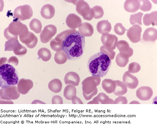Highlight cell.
I'll list each match as a JSON object with an SVG mask.
<instances>
[{
    "mask_svg": "<svg viewBox=\"0 0 157 124\" xmlns=\"http://www.w3.org/2000/svg\"><path fill=\"white\" fill-rule=\"evenodd\" d=\"M26 25L17 20L10 24L8 27L5 29L4 34L6 39L9 40L18 39V36L23 37L29 32Z\"/></svg>",
    "mask_w": 157,
    "mask_h": 124,
    "instance_id": "277c9868",
    "label": "cell"
},
{
    "mask_svg": "<svg viewBox=\"0 0 157 124\" xmlns=\"http://www.w3.org/2000/svg\"><path fill=\"white\" fill-rule=\"evenodd\" d=\"M94 13V18L95 19H99L102 17L104 15L103 9L99 6H96L92 8Z\"/></svg>",
    "mask_w": 157,
    "mask_h": 124,
    "instance_id": "ab89813d",
    "label": "cell"
},
{
    "mask_svg": "<svg viewBox=\"0 0 157 124\" xmlns=\"http://www.w3.org/2000/svg\"><path fill=\"white\" fill-rule=\"evenodd\" d=\"M123 82L127 88L134 89L138 86L139 81L136 76L131 73L128 71L125 72L123 76Z\"/></svg>",
    "mask_w": 157,
    "mask_h": 124,
    "instance_id": "4fadbf2b",
    "label": "cell"
},
{
    "mask_svg": "<svg viewBox=\"0 0 157 124\" xmlns=\"http://www.w3.org/2000/svg\"><path fill=\"white\" fill-rule=\"evenodd\" d=\"M142 31V27L140 25H133L127 31V36L131 42L138 43L141 40Z\"/></svg>",
    "mask_w": 157,
    "mask_h": 124,
    "instance_id": "30bf717a",
    "label": "cell"
},
{
    "mask_svg": "<svg viewBox=\"0 0 157 124\" xmlns=\"http://www.w3.org/2000/svg\"><path fill=\"white\" fill-rule=\"evenodd\" d=\"M139 9L143 12L150 11L152 8V4L149 1H139Z\"/></svg>",
    "mask_w": 157,
    "mask_h": 124,
    "instance_id": "74e56055",
    "label": "cell"
},
{
    "mask_svg": "<svg viewBox=\"0 0 157 124\" xmlns=\"http://www.w3.org/2000/svg\"><path fill=\"white\" fill-rule=\"evenodd\" d=\"M117 47L120 52L125 53L128 55L129 58L132 56L133 49L129 46L128 43L127 41L121 40L117 41Z\"/></svg>",
    "mask_w": 157,
    "mask_h": 124,
    "instance_id": "d6986e66",
    "label": "cell"
},
{
    "mask_svg": "<svg viewBox=\"0 0 157 124\" xmlns=\"http://www.w3.org/2000/svg\"><path fill=\"white\" fill-rule=\"evenodd\" d=\"M141 70L140 64L136 62H132L129 65L128 71L131 73L135 74L139 72Z\"/></svg>",
    "mask_w": 157,
    "mask_h": 124,
    "instance_id": "60d3db41",
    "label": "cell"
},
{
    "mask_svg": "<svg viewBox=\"0 0 157 124\" xmlns=\"http://www.w3.org/2000/svg\"><path fill=\"white\" fill-rule=\"evenodd\" d=\"M98 92V89L97 88L94 92L89 94H86L85 93H83V94L84 97L85 98V99L86 100H87V101H89V100H91L94 96L97 95Z\"/></svg>",
    "mask_w": 157,
    "mask_h": 124,
    "instance_id": "bcb514c9",
    "label": "cell"
},
{
    "mask_svg": "<svg viewBox=\"0 0 157 124\" xmlns=\"http://www.w3.org/2000/svg\"><path fill=\"white\" fill-rule=\"evenodd\" d=\"M140 104V102H139L138 101H133L132 102H131L130 103H129V104Z\"/></svg>",
    "mask_w": 157,
    "mask_h": 124,
    "instance_id": "f907efd6",
    "label": "cell"
},
{
    "mask_svg": "<svg viewBox=\"0 0 157 124\" xmlns=\"http://www.w3.org/2000/svg\"><path fill=\"white\" fill-rule=\"evenodd\" d=\"M19 60L16 57L13 56L10 57L7 61L8 64L15 66H17L19 64Z\"/></svg>",
    "mask_w": 157,
    "mask_h": 124,
    "instance_id": "f6af8a7d",
    "label": "cell"
},
{
    "mask_svg": "<svg viewBox=\"0 0 157 124\" xmlns=\"http://www.w3.org/2000/svg\"><path fill=\"white\" fill-rule=\"evenodd\" d=\"M52 104H63V100L59 96H55L52 98Z\"/></svg>",
    "mask_w": 157,
    "mask_h": 124,
    "instance_id": "ee69618b",
    "label": "cell"
},
{
    "mask_svg": "<svg viewBox=\"0 0 157 124\" xmlns=\"http://www.w3.org/2000/svg\"><path fill=\"white\" fill-rule=\"evenodd\" d=\"M64 82L66 85H72L75 86L79 85L80 78L78 74L74 72H68L64 77Z\"/></svg>",
    "mask_w": 157,
    "mask_h": 124,
    "instance_id": "e0dca14e",
    "label": "cell"
},
{
    "mask_svg": "<svg viewBox=\"0 0 157 124\" xmlns=\"http://www.w3.org/2000/svg\"><path fill=\"white\" fill-rule=\"evenodd\" d=\"M13 51L15 55L21 57L24 56L26 54L27 50L25 47L23 46L20 43L14 47Z\"/></svg>",
    "mask_w": 157,
    "mask_h": 124,
    "instance_id": "8d00e7d4",
    "label": "cell"
},
{
    "mask_svg": "<svg viewBox=\"0 0 157 124\" xmlns=\"http://www.w3.org/2000/svg\"><path fill=\"white\" fill-rule=\"evenodd\" d=\"M78 32L84 37L91 36L94 32V27L89 23H82L78 27Z\"/></svg>",
    "mask_w": 157,
    "mask_h": 124,
    "instance_id": "ffe728a7",
    "label": "cell"
},
{
    "mask_svg": "<svg viewBox=\"0 0 157 124\" xmlns=\"http://www.w3.org/2000/svg\"><path fill=\"white\" fill-rule=\"evenodd\" d=\"M71 101L73 104H83V102L77 96H74L72 98Z\"/></svg>",
    "mask_w": 157,
    "mask_h": 124,
    "instance_id": "7dc6e473",
    "label": "cell"
},
{
    "mask_svg": "<svg viewBox=\"0 0 157 124\" xmlns=\"http://www.w3.org/2000/svg\"><path fill=\"white\" fill-rule=\"evenodd\" d=\"M20 93L17 90V87L15 85L1 88L0 90L1 104H13L12 100H16L20 97Z\"/></svg>",
    "mask_w": 157,
    "mask_h": 124,
    "instance_id": "5b68a950",
    "label": "cell"
},
{
    "mask_svg": "<svg viewBox=\"0 0 157 124\" xmlns=\"http://www.w3.org/2000/svg\"><path fill=\"white\" fill-rule=\"evenodd\" d=\"M68 60L67 55L64 51L61 50L56 52L54 55V60L59 65L63 64Z\"/></svg>",
    "mask_w": 157,
    "mask_h": 124,
    "instance_id": "4dcf8cb0",
    "label": "cell"
},
{
    "mask_svg": "<svg viewBox=\"0 0 157 124\" xmlns=\"http://www.w3.org/2000/svg\"><path fill=\"white\" fill-rule=\"evenodd\" d=\"M32 104H46L44 102L40 101L39 100H35L31 103Z\"/></svg>",
    "mask_w": 157,
    "mask_h": 124,
    "instance_id": "c3c4849f",
    "label": "cell"
},
{
    "mask_svg": "<svg viewBox=\"0 0 157 124\" xmlns=\"http://www.w3.org/2000/svg\"><path fill=\"white\" fill-rule=\"evenodd\" d=\"M87 104H99V103L98 101H96V100H93L92 101L88 102Z\"/></svg>",
    "mask_w": 157,
    "mask_h": 124,
    "instance_id": "681fc988",
    "label": "cell"
},
{
    "mask_svg": "<svg viewBox=\"0 0 157 124\" xmlns=\"http://www.w3.org/2000/svg\"><path fill=\"white\" fill-rule=\"evenodd\" d=\"M101 40L103 46L113 50H115L118 41L117 37L116 35L109 33H104L102 35Z\"/></svg>",
    "mask_w": 157,
    "mask_h": 124,
    "instance_id": "7c38bea8",
    "label": "cell"
},
{
    "mask_svg": "<svg viewBox=\"0 0 157 124\" xmlns=\"http://www.w3.org/2000/svg\"><path fill=\"white\" fill-rule=\"evenodd\" d=\"M114 31L117 34L122 36L125 33L126 29L123 26L122 24L117 23L114 27Z\"/></svg>",
    "mask_w": 157,
    "mask_h": 124,
    "instance_id": "b9f144b4",
    "label": "cell"
},
{
    "mask_svg": "<svg viewBox=\"0 0 157 124\" xmlns=\"http://www.w3.org/2000/svg\"><path fill=\"white\" fill-rule=\"evenodd\" d=\"M143 22L146 26L157 25V11H153L145 14L143 17Z\"/></svg>",
    "mask_w": 157,
    "mask_h": 124,
    "instance_id": "7402d4cb",
    "label": "cell"
},
{
    "mask_svg": "<svg viewBox=\"0 0 157 124\" xmlns=\"http://www.w3.org/2000/svg\"><path fill=\"white\" fill-rule=\"evenodd\" d=\"M66 22L67 25L70 28L73 29L79 27L82 24V21L81 18L77 15L71 13L67 17Z\"/></svg>",
    "mask_w": 157,
    "mask_h": 124,
    "instance_id": "2e32d148",
    "label": "cell"
},
{
    "mask_svg": "<svg viewBox=\"0 0 157 124\" xmlns=\"http://www.w3.org/2000/svg\"><path fill=\"white\" fill-rule=\"evenodd\" d=\"M70 1L76 5V11L79 14L86 20H92L94 17V13L93 9L90 8L89 4L84 1Z\"/></svg>",
    "mask_w": 157,
    "mask_h": 124,
    "instance_id": "8992f818",
    "label": "cell"
},
{
    "mask_svg": "<svg viewBox=\"0 0 157 124\" xmlns=\"http://www.w3.org/2000/svg\"><path fill=\"white\" fill-rule=\"evenodd\" d=\"M128 100L125 96H121L116 98L114 104H128Z\"/></svg>",
    "mask_w": 157,
    "mask_h": 124,
    "instance_id": "7bdbcfd3",
    "label": "cell"
},
{
    "mask_svg": "<svg viewBox=\"0 0 157 124\" xmlns=\"http://www.w3.org/2000/svg\"><path fill=\"white\" fill-rule=\"evenodd\" d=\"M116 85V88L113 92L115 95L121 96L124 95L128 92V88L123 82L119 80H114Z\"/></svg>",
    "mask_w": 157,
    "mask_h": 124,
    "instance_id": "d4e9b609",
    "label": "cell"
},
{
    "mask_svg": "<svg viewBox=\"0 0 157 124\" xmlns=\"http://www.w3.org/2000/svg\"><path fill=\"white\" fill-rule=\"evenodd\" d=\"M29 26L31 30L36 33H40L42 31V23L38 19L34 18L29 23Z\"/></svg>",
    "mask_w": 157,
    "mask_h": 124,
    "instance_id": "836d02e7",
    "label": "cell"
},
{
    "mask_svg": "<svg viewBox=\"0 0 157 124\" xmlns=\"http://www.w3.org/2000/svg\"><path fill=\"white\" fill-rule=\"evenodd\" d=\"M111 63V60L107 55L99 52L90 56L87 66L92 76L102 78L108 73Z\"/></svg>",
    "mask_w": 157,
    "mask_h": 124,
    "instance_id": "7a4b0ae2",
    "label": "cell"
},
{
    "mask_svg": "<svg viewBox=\"0 0 157 124\" xmlns=\"http://www.w3.org/2000/svg\"><path fill=\"white\" fill-rule=\"evenodd\" d=\"M57 31V29L55 25L52 24L46 25L44 27L40 35L41 42L44 44L48 43L52 37L56 35Z\"/></svg>",
    "mask_w": 157,
    "mask_h": 124,
    "instance_id": "9c48e42d",
    "label": "cell"
},
{
    "mask_svg": "<svg viewBox=\"0 0 157 124\" xmlns=\"http://www.w3.org/2000/svg\"><path fill=\"white\" fill-rule=\"evenodd\" d=\"M143 39L145 41L154 42L157 39V30L153 27L147 28L143 35Z\"/></svg>",
    "mask_w": 157,
    "mask_h": 124,
    "instance_id": "44dd1931",
    "label": "cell"
},
{
    "mask_svg": "<svg viewBox=\"0 0 157 124\" xmlns=\"http://www.w3.org/2000/svg\"><path fill=\"white\" fill-rule=\"evenodd\" d=\"M50 46L51 48L54 51L58 52L61 51L63 48V40L61 39L56 36V38L51 41Z\"/></svg>",
    "mask_w": 157,
    "mask_h": 124,
    "instance_id": "d6a6232c",
    "label": "cell"
},
{
    "mask_svg": "<svg viewBox=\"0 0 157 124\" xmlns=\"http://www.w3.org/2000/svg\"><path fill=\"white\" fill-rule=\"evenodd\" d=\"M93 100H96L101 104H114V102L113 100L104 92H100Z\"/></svg>",
    "mask_w": 157,
    "mask_h": 124,
    "instance_id": "f546056e",
    "label": "cell"
},
{
    "mask_svg": "<svg viewBox=\"0 0 157 124\" xmlns=\"http://www.w3.org/2000/svg\"><path fill=\"white\" fill-rule=\"evenodd\" d=\"M102 87L107 93L110 94L115 91L116 85L114 81L110 79H105L101 83Z\"/></svg>",
    "mask_w": 157,
    "mask_h": 124,
    "instance_id": "484cf974",
    "label": "cell"
},
{
    "mask_svg": "<svg viewBox=\"0 0 157 124\" xmlns=\"http://www.w3.org/2000/svg\"><path fill=\"white\" fill-rule=\"evenodd\" d=\"M124 9L128 13L136 12L139 9V1L136 0H128L125 2L124 5Z\"/></svg>",
    "mask_w": 157,
    "mask_h": 124,
    "instance_id": "cb8c5ba5",
    "label": "cell"
},
{
    "mask_svg": "<svg viewBox=\"0 0 157 124\" xmlns=\"http://www.w3.org/2000/svg\"><path fill=\"white\" fill-rule=\"evenodd\" d=\"M143 15V13L141 12H139L137 13L130 15L129 18V21L131 25H134L135 24H139L142 25V18Z\"/></svg>",
    "mask_w": 157,
    "mask_h": 124,
    "instance_id": "e575fe53",
    "label": "cell"
},
{
    "mask_svg": "<svg viewBox=\"0 0 157 124\" xmlns=\"http://www.w3.org/2000/svg\"><path fill=\"white\" fill-rule=\"evenodd\" d=\"M33 11L30 6L25 5L19 6L16 8L13 12L15 18L21 21L30 19L33 16Z\"/></svg>",
    "mask_w": 157,
    "mask_h": 124,
    "instance_id": "ba28073f",
    "label": "cell"
},
{
    "mask_svg": "<svg viewBox=\"0 0 157 124\" xmlns=\"http://www.w3.org/2000/svg\"><path fill=\"white\" fill-rule=\"evenodd\" d=\"M100 52L107 55L111 60H113L115 58L116 54L115 52L109 47L103 45L100 48Z\"/></svg>",
    "mask_w": 157,
    "mask_h": 124,
    "instance_id": "f35d334b",
    "label": "cell"
},
{
    "mask_svg": "<svg viewBox=\"0 0 157 124\" xmlns=\"http://www.w3.org/2000/svg\"><path fill=\"white\" fill-rule=\"evenodd\" d=\"M62 83L59 79H54L51 80L48 84V88L51 92L55 93H58L62 90Z\"/></svg>",
    "mask_w": 157,
    "mask_h": 124,
    "instance_id": "4316f807",
    "label": "cell"
},
{
    "mask_svg": "<svg viewBox=\"0 0 157 124\" xmlns=\"http://www.w3.org/2000/svg\"><path fill=\"white\" fill-rule=\"evenodd\" d=\"M38 55L39 58L44 62H48L52 58L51 51L46 48H41L38 50Z\"/></svg>",
    "mask_w": 157,
    "mask_h": 124,
    "instance_id": "1f68e13d",
    "label": "cell"
},
{
    "mask_svg": "<svg viewBox=\"0 0 157 124\" xmlns=\"http://www.w3.org/2000/svg\"><path fill=\"white\" fill-rule=\"evenodd\" d=\"M77 90L75 86L72 85H67L65 88L63 96L66 100L70 101L74 96H76Z\"/></svg>",
    "mask_w": 157,
    "mask_h": 124,
    "instance_id": "f1b7e54d",
    "label": "cell"
},
{
    "mask_svg": "<svg viewBox=\"0 0 157 124\" xmlns=\"http://www.w3.org/2000/svg\"><path fill=\"white\" fill-rule=\"evenodd\" d=\"M40 14L42 17L45 19H50L54 16L55 7L50 4H46L43 6L41 9Z\"/></svg>",
    "mask_w": 157,
    "mask_h": 124,
    "instance_id": "ac0fdd59",
    "label": "cell"
},
{
    "mask_svg": "<svg viewBox=\"0 0 157 124\" xmlns=\"http://www.w3.org/2000/svg\"><path fill=\"white\" fill-rule=\"evenodd\" d=\"M20 44L18 39H14L6 41L5 45V51H12L17 44Z\"/></svg>",
    "mask_w": 157,
    "mask_h": 124,
    "instance_id": "d590c367",
    "label": "cell"
},
{
    "mask_svg": "<svg viewBox=\"0 0 157 124\" xmlns=\"http://www.w3.org/2000/svg\"><path fill=\"white\" fill-rule=\"evenodd\" d=\"M101 82V78L98 77L92 76L86 78L82 82L83 92L86 94L92 93Z\"/></svg>",
    "mask_w": 157,
    "mask_h": 124,
    "instance_id": "52a82bcc",
    "label": "cell"
},
{
    "mask_svg": "<svg viewBox=\"0 0 157 124\" xmlns=\"http://www.w3.org/2000/svg\"><path fill=\"white\" fill-rule=\"evenodd\" d=\"M63 40L62 51L66 53L68 59L77 60L83 56L85 50V37L75 29L64 31L57 35Z\"/></svg>",
    "mask_w": 157,
    "mask_h": 124,
    "instance_id": "6da1fadb",
    "label": "cell"
},
{
    "mask_svg": "<svg viewBox=\"0 0 157 124\" xmlns=\"http://www.w3.org/2000/svg\"><path fill=\"white\" fill-rule=\"evenodd\" d=\"M137 98L142 101H147L152 97L154 92L151 88L143 86L139 88L136 91Z\"/></svg>",
    "mask_w": 157,
    "mask_h": 124,
    "instance_id": "8fae6325",
    "label": "cell"
},
{
    "mask_svg": "<svg viewBox=\"0 0 157 124\" xmlns=\"http://www.w3.org/2000/svg\"><path fill=\"white\" fill-rule=\"evenodd\" d=\"M21 42L26 45L28 48L33 49L36 46L38 39L34 33L29 32L25 36L19 37Z\"/></svg>",
    "mask_w": 157,
    "mask_h": 124,
    "instance_id": "9a60e30c",
    "label": "cell"
},
{
    "mask_svg": "<svg viewBox=\"0 0 157 124\" xmlns=\"http://www.w3.org/2000/svg\"><path fill=\"white\" fill-rule=\"evenodd\" d=\"M129 58L128 55L125 53L120 52L116 57V62L120 67H124L128 63Z\"/></svg>",
    "mask_w": 157,
    "mask_h": 124,
    "instance_id": "83f0119b",
    "label": "cell"
},
{
    "mask_svg": "<svg viewBox=\"0 0 157 124\" xmlns=\"http://www.w3.org/2000/svg\"><path fill=\"white\" fill-rule=\"evenodd\" d=\"M34 83L32 80L21 78L19 80L17 84V88L19 93L25 95L32 89Z\"/></svg>",
    "mask_w": 157,
    "mask_h": 124,
    "instance_id": "5bb4252c",
    "label": "cell"
},
{
    "mask_svg": "<svg viewBox=\"0 0 157 124\" xmlns=\"http://www.w3.org/2000/svg\"><path fill=\"white\" fill-rule=\"evenodd\" d=\"M97 28L98 32L100 34L109 33L111 30L112 25L111 23L107 21H101L98 23Z\"/></svg>",
    "mask_w": 157,
    "mask_h": 124,
    "instance_id": "603a6c76",
    "label": "cell"
},
{
    "mask_svg": "<svg viewBox=\"0 0 157 124\" xmlns=\"http://www.w3.org/2000/svg\"><path fill=\"white\" fill-rule=\"evenodd\" d=\"M18 72L13 66L8 64L0 66V87L4 88L16 85L19 81Z\"/></svg>",
    "mask_w": 157,
    "mask_h": 124,
    "instance_id": "3957f363",
    "label": "cell"
}]
</instances>
